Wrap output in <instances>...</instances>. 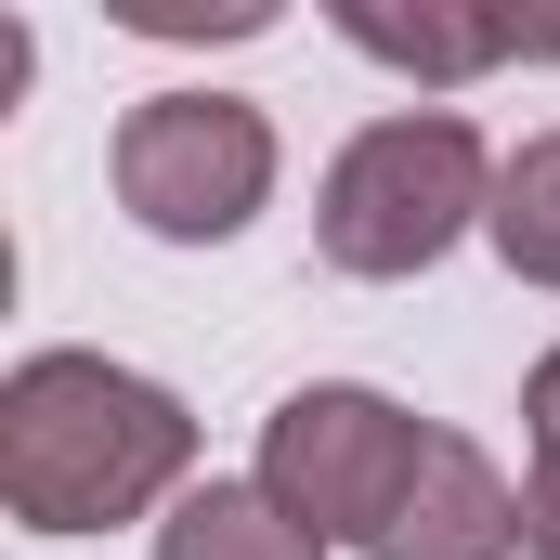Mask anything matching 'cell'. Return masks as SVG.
<instances>
[{
  "mask_svg": "<svg viewBox=\"0 0 560 560\" xmlns=\"http://www.w3.org/2000/svg\"><path fill=\"white\" fill-rule=\"evenodd\" d=\"M118 26H143V39H261L275 0H118Z\"/></svg>",
  "mask_w": 560,
  "mask_h": 560,
  "instance_id": "9",
  "label": "cell"
},
{
  "mask_svg": "<svg viewBox=\"0 0 560 560\" xmlns=\"http://www.w3.org/2000/svg\"><path fill=\"white\" fill-rule=\"evenodd\" d=\"M118 209H131L156 248H222L275 209V118L248 92H209V79H170L118 118Z\"/></svg>",
  "mask_w": 560,
  "mask_h": 560,
  "instance_id": "4",
  "label": "cell"
},
{
  "mask_svg": "<svg viewBox=\"0 0 560 560\" xmlns=\"http://www.w3.org/2000/svg\"><path fill=\"white\" fill-rule=\"evenodd\" d=\"M326 26H339L352 52H378L392 79H418V92H469V79H495L509 52H560V26L456 13V0H418V13H392V0H326Z\"/></svg>",
  "mask_w": 560,
  "mask_h": 560,
  "instance_id": "5",
  "label": "cell"
},
{
  "mask_svg": "<svg viewBox=\"0 0 560 560\" xmlns=\"http://www.w3.org/2000/svg\"><path fill=\"white\" fill-rule=\"evenodd\" d=\"M495 170H509V156L469 131L456 105L365 118V131L326 156V183H313V248H326V275H352V287L430 275L456 235L495 222Z\"/></svg>",
  "mask_w": 560,
  "mask_h": 560,
  "instance_id": "2",
  "label": "cell"
},
{
  "mask_svg": "<svg viewBox=\"0 0 560 560\" xmlns=\"http://www.w3.org/2000/svg\"><path fill=\"white\" fill-rule=\"evenodd\" d=\"M495 261L522 287H548L560 300V131H535V143H509V170H495Z\"/></svg>",
  "mask_w": 560,
  "mask_h": 560,
  "instance_id": "8",
  "label": "cell"
},
{
  "mask_svg": "<svg viewBox=\"0 0 560 560\" xmlns=\"http://www.w3.org/2000/svg\"><path fill=\"white\" fill-rule=\"evenodd\" d=\"M156 560H326V548L287 522L261 482H196V495L156 522Z\"/></svg>",
  "mask_w": 560,
  "mask_h": 560,
  "instance_id": "7",
  "label": "cell"
},
{
  "mask_svg": "<svg viewBox=\"0 0 560 560\" xmlns=\"http://www.w3.org/2000/svg\"><path fill=\"white\" fill-rule=\"evenodd\" d=\"M196 495V418L118 352H26L0 378V509L26 535H118Z\"/></svg>",
  "mask_w": 560,
  "mask_h": 560,
  "instance_id": "1",
  "label": "cell"
},
{
  "mask_svg": "<svg viewBox=\"0 0 560 560\" xmlns=\"http://www.w3.org/2000/svg\"><path fill=\"white\" fill-rule=\"evenodd\" d=\"M522 560H560V456L522 469Z\"/></svg>",
  "mask_w": 560,
  "mask_h": 560,
  "instance_id": "10",
  "label": "cell"
},
{
  "mask_svg": "<svg viewBox=\"0 0 560 560\" xmlns=\"http://www.w3.org/2000/svg\"><path fill=\"white\" fill-rule=\"evenodd\" d=\"M522 430H535V456H560V352L522 378Z\"/></svg>",
  "mask_w": 560,
  "mask_h": 560,
  "instance_id": "11",
  "label": "cell"
},
{
  "mask_svg": "<svg viewBox=\"0 0 560 560\" xmlns=\"http://www.w3.org/2000/svg\"><path fill=\"white\" fill-rule=\"evenodd\" d=\"M378 560H522V482L469 430H443L418 495H405V522L378 535Z\"/></svg>",
  "mask_w": 560,
  "mask_h": 560,
  "instance_id": "6",
  "label": "cell"
},
{
  "mask_svg": "<svg viewBox=\"0 0 560 560\" xmlns=\"http://www.w3.org/2000/svg\"><path fill=\"white\" fill-rule=\"evenodd\" d=\"M430 443L443 430L418 405H392V392H365V378H313V392H287L275 418H261V495H275L287 522L313 535V548H365L405 522V495H418Z\"/></svg>",
  "mask_w": 560,
  "mask_h": 560,
  "instance_id": "3",
  "label": "cell"
}]
</instances>
